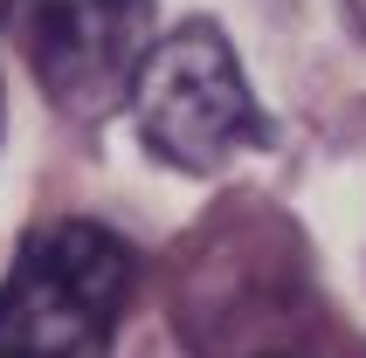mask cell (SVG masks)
<instances>
[{
  "label": "cell",
  "instance_id": "6da1fadb",
  "mask_svg": "<svg viewBox=\"0 0 366 358\" xmlns=\"http://www.w3.org/2000/svg\"><path fill=\"white\" fill-rule=\"evenodd\" d=\"M180 344L187 358H346L318 282L311 248L269 207H222L180 262Z\"/></svg>",
  "mask_w": 366,
  "mask_h": 358
},
{
  "label": "cell",
  "instance_id": "7a4b0ae2",
  "mask_svg": "<svg viewBox=\"0 0 366 358\" xmlns=\"http://www.w3.org/2000/svg\"><path fill=\"white\" fill-rule=\"evenodd\" d=\"M139 255L97 220H49L0 276V358H111Z\"/></svg>",
  "mask_w": 366,
  "mask_h": 358
},
{
  "label": "cell",
  "instance_id": "3957f363",
  "mask_svg": "<svg viewBox=\"0 0 366 358\" xmlns=\"http://www.w3.org/2000/svg\"><path fill=\"white\" fill-rule=\"evenodd\" d=\"M132 118H139L145 152L166 159L173 173H214L235 152L269 145V118L214 21H187L145 56Z\"/></svg>",
  "mask_w": 366,
  "mask_h": 358
},
{
  "label": "cell",
  "instance_id": "277c9868",
  "mask_svg": "<svg viewBox=\"0 0 366 358\" xmlns=\"http://www.w3.org/2000/svg\"><path fill=\"white\" fill-rule=\"evenodd\" d=\"M21 41L41 97L62 118L97 124L139 90L152 56V0H21Z\"/></svg>",
  "mask_w": 366,
  "mask_h": 358
},
{
  "label": "cell",
  "instance_id": "5b68a950",
  "mask_svg": "<svg viewBox=\"0 0 366 358\" xmlns=\"http://www.w3.org/2000/svg\"><path fill=\"white\" fill-rule=\"evenodd\" d=\"M339 7H346V21H352V35L366 41V0H339Z\"/></svg>",
  "mask_w": 366,
  "mask_h": 358
},
{
  "label": "cell",
  "instance_id": "8992f818",
  "mask_svg": "<svg viewBox=\"0 0 366 358\" xmlns=\"http://www.w3.org/2000/svg\"><path fill=\"white\" fill-rule=\"evenodd\" d=\"M7 14H14V0H0V21H7Z\"/></svg>",
  "mask_w": 366,
  "mask_h": 358
}]
</instances>
